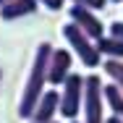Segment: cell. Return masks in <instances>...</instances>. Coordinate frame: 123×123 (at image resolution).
<instances>
[{
  "mask_svg": "<svg viewBox=\"0 0 123 123\" xmlns=\"http://www.w3.org/2000/svg\"><path fill=\"white\" fill-rule=\"evenodd\" d=\"M102 66H105V74L110 76V79L118 84V89L123 92V63H121V60H115V58H107Z\"/></svg>",
  "mask_w": 123,
  "mask_h": 123,
  "instance_id": "cell-11",
  "label": "cell"
},
{
  "mask_svg": "<svg viewBox=\"0 0 123 123\" xmlns=\"http://www.w3.org/2000/svg\"><path fill=\"white\" fill-rule=\"evenodd\" d=\"M8 3H13V0H0V8H3V5H8Z\"/></svg>",
  "mask_w": 123,
  "mask_h": 123,
  "instance_id": "cell-16",
  "label": "cell"
},
{
  "mask_svg": "<svg viewBox=\"0 0 123 123\" xmlns=\"http://www.w3.org/2000/svg\"><path fill=\"white\" fill-rule=\"evenodd\" d=\"M63 37L68 39V45H71V50L76 52V58L86 66V68H97V63H99V50L97 45L79 29V26L71 21V24H66L63 26Z\"/></svg>",
  "mask_w": 123,
  "mask_h": 123,
  "instance_id": "cell-3",
  "label": "cell"
},
{
  "mask_svg": "<svg viewBox=\"0 0 123 123\" xmlns=\"http://www.w3.org/2000/svg\"><path fill=\"white\" fill-rule=\"evenodd\" d=\"M34 11H37V0H13V3L0 8V16L5 21H13V18H21V16H31Z\"/></svg>",
  "mask_w": 123,
  "mask_h": 123,
  "instance_id": "cell-8",
  "label": "cell"
},
{
  "mask_svg": "<svg viewBox=\"0 0 123 123\" xmlns=\"http://www.w3.org/2000/svg\"><path fill=\"white\" fill-rule=\"evenodd\" d=\"M0 76H3V71H0Z\"/></svg>",
  "mask_w": 123,
  "mask_h": 123,
  "instance_id": "cell-18",
  "label": "cell"
},
{
  "mask_svg": "<svg viewBox=\"0 0 123 123\" xmlns=\"http://www.w3.org/2000/svg\"><path fill=\"white\" fill-rule=\"evenodd\" d=\"M55 123H60V121H55Z\"/></svg>",
  "mask_w": 123,
  "mask_h": 123,
  "instance_id": "cell-19",
  "label": "cell"
},
{
  "mask_svg": "<svg viewBox=\"0 0 123 123\" xmlns=\"http://www.w3.org/2000/svg\"><path fill=\"white\" fill-rule=\"evenodd\" d=\"M102 81L97 76H86V92H84V123H105L102 118Z\"/></svg>",
  "mask_w": 123,
  "mask_h": 123,
  "instance_id": "cell-4",
  "label": "cell"
},
{
  "mask_svg": "<svg viewBox=\"0 0 123 123\" xmlns=\"http://www.w3.org/2000/svg\"><path fill=\"white\" fill-rule=\"evenodd\" d=\"M37 3H42V5H47L50 11H60V8H63V0H37Z\"/></svg>",
  "mask_w": 123,
  "mask_h": 123,
  "instance_id": "cell-14",
  "label": "cell"
},
{
  "mask_svg": "<svg viewBox=\"0 0 123 123\" xmlns=\"http://www.w3.org/2000/svg\"><path fill=\"white\" fill-rule=\"evenodd\" d=\"M71 123H79V121H71Z\"/></svg>",
  "mask_w": 123,
  "mask_h": 123,
  "instance_id": "cell-17",
  "label": "cell"
},
{
  "mask_svg": "<svg viewBox=\"0 0 123 123\" xmlns=\"http://www.w3.org/2000/svg\"><path fill=\"white\" fill-rule=\"evenodd\" d=\"M71 60L74 58H71L68 50H55L47 66V84H52V86L66 84V79L71 76Z\"/></svg>",
  "mask_w": 123,
  "mask_h": 123,
  "instance_id": "cell-6",
  "label": "cell"
},
{
  "mask_svg": "<svg viewBox=\"0 0 123 123\" xmlns=\"http://www.w3.org/2000/svg\"><path fill=\"white\" fill-rule=\"evenodd\" d=\"M102 94L107 99V105L113 107V115H121L123 118V92L118 89V84H107L102 89Z\"/></svg>",
  "mask_w": 123,
  "mask_h": 123,
  "instance_id": "cell-10",
  "label": "cell"
},
{
  "mask_svg": "<svg viewBox=\"0 0 123 123\" xmlns=\"http://www.w3.org/2000/svg\"><path fill=\"white\" fill-rule=\"evenodd\" d=\"M94 45H97L99 55H105V58H115V60L123 58V39H118V37H102Z\"/></svg>",
  "mask_w": 123,
  "mask_h": 123,
  "instance_id": "cell-9",
  "label": "cell"
},
{
  "mask_svg": "<svg viewBox=\"0 0 123 123\" xmlns=\"http://www.w3.org/2000/svg\"><path fill=\"white\" fill-rule=\"evenodd\" d=\"M115 3H118V0H115Z\"/></svg>",
  "mask_w": 123,
  "mask_h": 123,
  "instance_id": "cell-20",
  "label": "cell"
},
{
  "mask_svg": "<svg viewBox=\"0 0 123 123\" xmlns=\"http://www.w3.org/2000/svg\"><path fill=\"white\" fill-rule=\"evenodd\" d=\"M55 113H60V92L50 89L39 99V105H37V110H34L29 123H55Z\"/></svg>",
  "mask_w": 123,
  "mask_h": 123,
  "instance_id": "cell-7",
  "label": "cell"
},
{
  "mask_svg": "<svg viewBox=\"0 0 123 123\" xmlns=\"http://www.w3.org/2000/svg\"><path fill=\"white\" fill-rule=\"evenodd\" d=\"M105 3H107V0H74V5H84V8H89V11H102Z\"/></svg>",
  "mask_w": 123,
  "mask_h": 123,
  "instance_id": "cell-12",
  "label": "cell"
},
{
  "mask_svg": "<svg viewBox=\"0 0 123 123\" xmlns=\"http://www.w3.org/2000/svg\"><path fill=\"white\" fill-rule=\"evenodd\" d=\"M71 21H74L89 39H94V42L105 37V26H102V21L94 16V11L84 8V5H74V8H71Z\"/></svg>",
  "mask_w": 123,
  "mask_h": 123,
  "instance_id": "cell-5",
  "label": "cell"
},
{
  "mask_svg": "<svg viewBox=\"0 0 123 123\" xmlns=\"http://www.w3.org/2000/svg\"><path fill=\"white\" fill-rule=\"evenodd\" d=\"M105 123H123L121 115H110V118H105Z\"/></svg>",
  "mask_w": 123,
  "mask_h": 123,
  "instance_id": "cell-15",
  "label": "cell"
},
{
  "mask_svg": "<svg viewBox=\"0 0 123 123\" xmlns=\"http://www.w3.org/2000/svg\"><path fill=\"white\" fill-rule=\"evenodd\" d=\"M52 52H55V50H52L50 42H42V45L37 47V52H34L31 74H29V81H26V86H24V97H21V102H18V115L26 118V121H31V115H34L39 99L45 97L42 86L47 84V66H50Z\"/></svg>",
  "mask_w": 123,
  "mask_h": 123,
  "instance_id": "cell-1",
  "label": "cell"
},
{
  "mask_svg": "<svg viewBox=\"0 0 123 123\" xmlns=\"http://www.w3.org/2000/svg\"><path fill=\"white\" fill-rule=\"evenodd\" d=\"M84 92H86V76L71 74L63 84V92H60V115L66 121H74L84 105Z\"/></svg>",
  "mask_w": 123,
  "mask_h": 123,
  "instance_id": "cell-2",
  "label": "cell"
},
{
  "mask_svg": "<svg viewBox=\"0 0 123 123\" xmlns=\"http://www.w3.org/2000/svg\"><path fill=\"white\" fill-rule=\"evenodd\" d=\"M110 37H118V39H123V21L110 24Z\"/></svg>",
  "mask_w": 123,
  "mask_h": 123,
  "instance_id": "cell-13",
  "label": "cell"
}]
</instances>
